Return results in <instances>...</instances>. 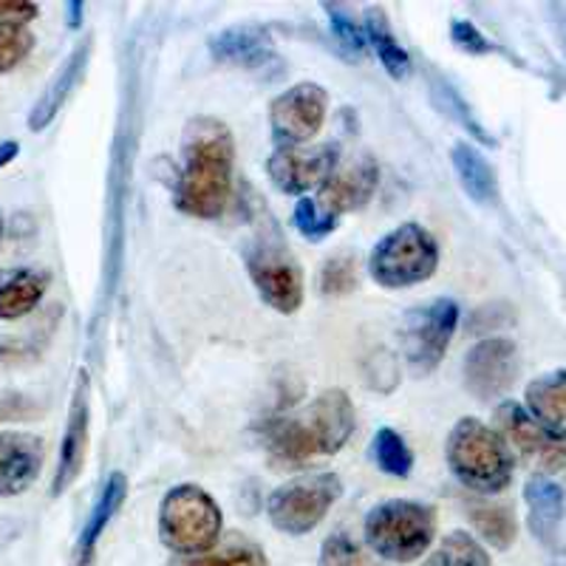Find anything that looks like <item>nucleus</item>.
Returning <instances> with one entry per match:
<instances>
[{
    "label": "nucleus",
    "instance_id": "nucleus-1",
    "mask_svg": "<svg viewBox=\"0 0 566 566\" xmlns=\"http://www.w3.org/2000/svg\"><path fill=\"white\" fill-rule=\"evenodd\" d=\"M235 139L216 116H196L181 136V170L176 179V207L185 216L219 219L232 199Z\"/></svg>",
    "mask_w": 566,
    "mask_h": 566
},
{
    "label": "nucleus",
    "instance_id": "nucleus-2",
    "mask_svg": "<svg viewBox=\"0 0 566 566\" xmlns=\"http://www.w3.org/2000/svg\"><path fill=\"white\" fill-rule=\"evenodd\" d=\"M354 406L343 388H328L312 402L264 424V448L272 468H306L337 457L354 433Z\"/></svg>",
    "mask_w": 566,
    "mask_h": 566
},
{
    "label": "nucleus",
    "instance_id": "nucleus-3",
    "mask_svg": "<svg viewBox=\"0 0 566 566\" xmlns=\"http://www.w3.org/2000/svg\"><path fill=\"white\" fill-rule=\"evenodd\" d=\"M444 459L453 479L479 495H495L513 482L515 459L495 428L476 417H464L448 433Z\"/></svg>",
    "mask_w": 566,
    "mask_h": 566
},
{
    "label": "nucleus",
    "instance_id": "nucleus-4",
    "mask_svg": "<svg viewBox=\"0 0 566 566\" xmlns=\"http://www.w3.org/2000/svg\"><path fill=\"white\" fill-rule=\"evenodd\" d=\"M363 533L374 555L391 564H411L431 549L437 538V513L431 504L391 499L368 510Z\"/></svg>",
    "mask_w": 566,
    "mask_h": 566
},
{
    "label": "nucleus",
    "instance_id": "nucleus-5",
    "mask_svg": "<svg viewBox=\"0 0 566 566\" xmlns=\"http://www.w3.org/2000/svg\"><path fill=\"white\" fill-rule=\"evenodd\" d=\"M224 515L199 484H176L159 504V538L176 555L210 553L221 538Z\"/></svg>",
    "mask_w": 566,
    "mask_h": 566
},
{
    "label": "nucleus",
    "instance_id": "nucleus-6",
    "mask_svg": "<svg viewBox=\"0 0 566 566\" xmlns=\"http://www.w3.org/2000/svg\"><path fill=\"white\" fill-rule=\"evenodd\" d=\"M439 266V244L422 224H399L386 232L368 255V275L382 290H411Z\"/></svg>",
    "mask_w": 566,
    "mask_h": 566
},
{
    "label": "nucleus",
    "instance_id": "nucleus-7",
    "mask_svg": "<svg viewBox=\"0 0 566 566\" xmlns=\"http://www.w3.org/2000/svg\"><path fill=\"white\" fill-rule=\"evenodd\" d=\"M244 258L261 301L281 315H295L303 306V275L272 221L252 235Z\"/></svg>",
    "mask_w": 566,
    "mask_h": 566
},
{
    "label": "nucleus",
    "instance_id": "nucleus-8",
    "mask_svg": "<svg viewBox=\"0 0 566 566\" xmlns=\"http://www.w3.org/2000/svg\"><path fill=\"white\" fill-rule=\"evenodd\" d=\"M343 495V479L332 470L306 473L281 484L266 499L272 527L286 535H306L317 527Z\"/></svg>",
    "mask_w": 566,
    "mask_h": 566
},
{
    "label": "nucleus",
    "instance_id": "nucleus-9",
    "mask_svg": "<svg viewBox=\"0 0 566 566\" xmlns=\"http://www.w3.org/2000/svg\"><path fill=\"white\" fill-rule=\"evenodd\" d=\"M459 326V303L451 297H437V301L417 306L406 312L402 326H399V346L406 354V363L413 374H431L444 360L448 346Z\"/></svg>",
    "mask_w": 566,
    "mask_h": 566
},
{
    "label": "nucleus",
    "instance_id": "nucleus-10",
    "mask_svg": "<svg viewBox=\"0 0 566 566\" xmlns=\"http://www.w3.org/2000/svg\"><path fill=\"white\" fill-rule=\"evenodd\" d=\"M495 431L507 442L513 459H524L538 470V476L566 470V437L547 431L518 402H502L495 408Z\"/></svg>",
    "mask_w": 566,
    "mask_h": 566
},
{
    "label": "nucleus",
    "instance_id": "nucleus-11",
    "mask_svg": "<svg viewBox=\"0 0 566 566\" xmlns=\"http://www.w3.org/2000/svg\"><path fill=\"white\" fill-rule=\"evenodd\" d=\"M328 94L317 83H297L277 94L270 105L272 136L281 148L306 145L326 123Z\"/></svg>",
    "mask_w": 566,
    "mask_h": 566
},
{
    "label": "nucleus",
    "instance_id": "nucleus-12",
    "mask_svg": "<svg viewBox=\"0 0 566 566\" xmlns=\"http://www.w3.org/2000/svg\"><path fill=\"white\" fill-rule=\"evenodd\" d=\"M340 161V145L337 142H323V145H292V148H277L266 159V176L281 193L301 196L310 190H321L323 181L332 176V170Z\"/></svg>",
    "mask_w": 566,
    "mask_h": 566
},
{
    "label": "nucleus",
    "instance_id": "nucleus-13",
    "mask_svg": "<svg viewBox=\"0 0 566 566\" xmlns=\"http://www.w3.org/2000/svg\"><path fill=\"white\" fill-rule=\"evenodd\" d=\"M518 368V346L507 337H488L464 357V386L482 402H493L515 386Z\"/></svg>",
    "mask_w": 566,
    "mask_h": 566
},
{
    "label": "nucleus",
    "instance_id": "nucleus-14",
    "mask_svg": "<svg viewBox=\"0 0 566 566\" xmlns=\"http://www.w3.org/2000/svg\"><path fill=\"white\" fill-rule=\"evenodd\" d=\"M88 433H91V377L88 371L77 374L74 394H71L69 422H65L63 442H60L57 470H54L52 495L65 493L71 484L77 482L85 468V453H88Z\"/></svg>",
    "mask_w": 566,
    "mask_h": 566
},
{
    "label": "nucleus",
    "instance_id": "nucleus-15",
    "mask_svg": "<svg viewBox=\"0 0 566 566\" xmlns=\"http://www.w3.org/2000/svg\"><path fill=\"white\" fill-rule=\"evenodd\" d=\"M377 185H380V168L371 156L363 154L348 161L340 159L332 176L321 185V196L315 201L323 210L340 219L343 212L366 207Z\"/></svg>",
    "mask_w": 566,
    "mask_h": 566
},
{
    "label": "nucleus",
    "instance_id": "nucleus-16",
    "mask_svg": "<svg viewBox=\"0 0 566 566\" xmlns=\"http://www.w3.org/2000/svg\"><path fill=\"white\" fill-rule=\"evenodd\" d=\"M43 439L27 431H0V495L27 493L43 470Z\"/></svg>",
    "mask_w": 566,
    "mask_h": 566
},
{
    "label": "nucleus",
    "instance_id": "nucleus-17",
    "mask_svg": "<svg viewBox=\"0 0 566 566\" xmlns=\"http://www.w3.org/2000/svg\"><path fill=\"white\" fill-rule=\"evenodd\" d=\"M88 57H91V38H85L83 43L69 54L63 69L54 74V80L49 83V88L40 94L38 103L32 105V111H29V130L40 134V130H45L54 123V116H57L60 108L69 103V97L74 94L80 80H83L85 69H88Z\"/></svg>",
    "mask_w": 566,
    "mask_h": 566
},
{
    "label": "nucleus",
    "instance_id": "nucleus-18",
    "mask_svg": "<svg viewBox=\"0 0 566 566\" xmlns=\"http://www.w3.org/2000/svg\"><path fill=\"white\" fill-rule=\"evenodd\" d=\"M210 54L219 63L241 65V69H264L275 60L270 34L261 27H232L210 38Z\"/></svg>",
    "mask_w": 566,
    "mask_h": 566
},
{
    "label": "nucleus",
    "instance_id": "nucleus-19",
    "mask_svg": "<svg viewBox=\"0 0 566 566\" xmlns=\"http://www.w3.org/2000/svg\"><path fill=\"white\" fill-rule=\"evenodd\" d=\"M125 499H128V479H125V473L116 470V473H111V476L105 479L103 488H99V495H97V502H94V507H91L88 522H85V527L80 530L74 566L91 564V558H94V553H97L99 538H103V533L108 530V524L114 522V515L119 513Z\"/></svg>",
    "mask_w": 566,
    "mask_h": 566
},
{
    "label": "nucleus",
    "instance_id": "nucleus-20",
    "mask_svg": "<svg viewBox=\"0 0 566 566\" xmlns=\"http://www.w3.org/2000/svg\"><path fill=\"white\" fill-rule=\"evenodd\" d=\"M524 502H527V524L535 538L541 544H553L566 513L564 488L549 476H533L524 488Z\"/></svg>",
    "mask_w": 566,
    "mask_h": 566
},
{
    "label": "nucleus",
    "instance_id": "nucleus-21",
    "mask_svg": "<svg viewBox=\"0 0 566 566\" xmlns=\"http://www.w3.org/2000/svg\"><path fill=\"white\" fill-rule=\"evenodd\" d=\"M49 283H52L49 272L29 270V266L0 272V321H20L38 310Z\"/></svg>",
    "mask_w": 566,
    "mask_h": 566
},
{
    "label": "nucleus",
    "instance_id": "nucleus-22",
    "mask_svg": "<svg viewBox=\"0 0 566 566\" xmlns=\"http://www.w3.org/2000/svg\"><path fill=\"white\" fill-rule=\"evenodd\" d=\"M524 411L547 431L566 437V368L535 377L524 394Z\"/></svg>",
    "mask_w": 566,
    "mask_h": 566
},
{
    "label": "nucleus",
    "instance_id": "nucleus-23",
    "mask_svg": "<svg viewBox=\"0 0 566 566\" xmlns=\"http://www.w3.org/2000/svg\"><path fill=\"white\" fill-rule=\"evenodd\" d=\"M451 161L464 193L476 205H493L495 196H499V179H495L493 165L484 159L482 150L470 142H457L451 150Z\"/></svg>",
    "mask_w": 566,
    "mask_h": 566
},
{
    "label": "nucleus",
    "instance_id": "nucleus-24",
    "mask_svg": "<svg viewBox=\"0 0 566 566\" xmlns=\"http://www.w3.org/2000/svg\"><path fill=\"white\" fill-rule=\"evenodd\" d=\"M464 515H468L473 530L488 541L490 547L507 549L515 541L518 524H515V513L507 504L488 502V499H470V502H464Z\"/></svg>",
    "mask_w": 566,
    "mask_h": 566
},
{
    "label": "nucleus",
    "instance_id": "nucleus-25",
    "mask_svg": "<svg viewBox=\"0 0 566 566\" xmlns=\"http://www.w3.org/2000/svg\"><path fill=\"white\" fill-rule=\"evenodd\" d=\"M363 32H366V43H371V49L377 52V60H380L382 69H386L394 80H406L408 74H411V54H408L406 49L399 45V40L394 38L382 9H368Z\"/></svg>",
    "mask_w": 566,
    "mask_h": 566
},
{
    "label": "nucleus",
    "instance_id": "nucleus-26",
    "mask_svg": "<svg viewBox=\"0 0 566 566\" xmlns=\"http://www.w3.org/2000/svg\"><path fill=\"white\" fill-rule=\"evenodd\" d=\"M371 459L382 473H388V476H411L413 453L411 448H408L406 439H402V433H397L394 428H380V431L374 433Z\"/></svg>",
    "mask_w": 566,
    "mask_h": 566
},
{
    "label": "nucleus",
    "instance_id": "nucleus-27",
    "mask_svg": "<svg viewBox=\"0 0 566 566\" xmlns=\"http://www.w3.org/2000/svg\"><path fill=\"white\" fill-rule=\"evenodd\" d=\"M422 566H490L488 549L464 530L444 535V541L428 555Z\"/></svg>",
    "mask_w": 566,
    "mask_h": 566
},
{
    "label": "nucleus",
    "instance_id": "nucleus-28",
    "mask_svg": "<svg viewBox=\"0 0 566 566\" xmlns=\"http://www.w3.org/2000/svg\"><path fill=\"white\" fill-rule=\"evenodd\" d=\"M170 566H270L266 555L250 541H232L219 553L201 555H174Z\"/></svg>",
    "mask_w": 566,
    "mask_h": 566
},
{
    "label": "nucleus",
    "instance_id": "nucleus-29",
    "mask_svg": "<svg viewBox=\"0 0 566 566\" xmlns=\"http://www.w3.org/2000/svg\"><path fill=\"white\" fill-rule=\"evenodd\" d=\"M360 283V270H357V258L348 252H337V255L326 258V264L321 266L317 275V290L326 297H340L357 290Z\"/></svg>",
    "mask_w": 566,
    "mask_h": 566
},
{
    "label": "nucleus",
    "instance_id": "nucleus-30",
    "mask_svg": "<svg viewBox=\"0 0 566 566\" xmlns=\"http://www.w3.org/2000/svg\"><path fill=\"white\" fill-rule=\"evenodd\" d=\"M292 221H295V230L301 232L303 239H310V241L328 239V235L340 227V219L323 210V207L317 205L315 199H310V196L297 199L295 212H292Z\"/></svg>",
    "mask_w": 566,
    "mask_h": 566
},
{
    "label": "nucleus",
    "instance_id": "nucleus-31",
    "mask_svg": "<svg viewBox=\"0 0 566 566\" xmlns=\"http://www.w3.org/2000/svg\"><path fill=\"white\" fill-rule=\"evenodd\" d=\"M34 34L23 23H0V74L12 71L32 54Z\"/></svg>",
    "mask_w": 566,
    "mask_h": 566
},
{
    "label": "nucleus",
    "instance_id": "nucleus-32",
    "mask_svg": "<svg viewBox=\"0 0 566 566\" xmlns=\"http://www.w3.org/2000/svg\"><path fill=\"white\" fill-rule=\"evenodd\" d=\"M323 9H326L328 23H332V34L346 45L348 52L363 54V49H366V32H363V27H357V20L340 3H323Z\"/></svg>",
    "mask_w": 566,
    "mask_h": 566
},
{
    "label": "nucleus",
    "instance_id": "nucleus-33",
    "mask_svg": "<svg viewBox=\"0 0 566 566\" xmlns=\"http://www.w3.org/2000/svg\"><path fill=\"white\" fill-rule=\"evenodd\" d=\"M433 97H437V103L442 105V108L448 111V114H451L453 119H459V123H462V128H468L470 134L476 136V139L490 142V136L484 134V128H482V125H479V119H473V116H470L468 103H464V99L459 97V94L451 88V85H448V83H433Z\"/></svg>",
    "mask_w": 566,
    "mask_h": 566
},
{
    "label": "nucleus",
    "instance_id": "nucleus-34",
    "mask_svg": "<svg viewBox=\"0 0 566 566\" xmlns=\"http://www.w3.org/2000/svg\"><path fill=\"white\" fill-rule=\"evenodd\" d=\"M321 566H366V558L348 535L337 533L323 541Z\"/></svg>",
    "mask_w": 566,
    "mask_h": 566
},
{
    "label": "nucleus",
    "instance_id": "nucleus-35",
    "mask_svg": "<svg viewBox=\"0 0 566 566\" xmlns=\"http://www.w3.org/2000/svg\"><path fill=\"white\" fill-rule=\"evenodd\" d=\"M451 38L453 43L462 49V52L468 54H488L493 52V43H490L488 38H484L482 32H479L470 20H453L451 23Z\"/></svg>",
    "mask_w": 566,
    "mask_h": 566
},
{
    "label": "nucleus",
    "instance_id": "nucleus-36",
    "mask_svg": "<svg viewBox=\"0 0 566 566\" xmlns=\"http://www.w3.org/2000/svg\"><path fill=\"white\" fill-rule=\"evenodd\" d=\"M40 7L29 0H0V23H23L38 18Z\"/></svg>",
    "mask_w": 566,
    "mask_h": 566
},
{
    "label": "nucleus",
    "instance_id": "nucleus-37",
    "mask_svg": "<svg viewBox=\"0 0 566 566\" xmlns=\"http://www.w3.org/2000/svg\"><path fill=\"white\" fill-rule=\"evenodd\" d=\"M18 154H20V145H18V142H14V139L0 142V170L7 168L9 161L18 159Z\"/></svg>",
    "mask_w": 566,
    "mask_h": 566
},
{
    "label": "nucleus",
    "instance_id": "nucleus-38",
    "mask_svg": "<svg viewBox=\"0 0 566 566\" xmlns=\"http://www.w3.org/2000/svg\"><path fill=\"white\" fill-rule=\"evenodd\" d=\"M83 3H69V27L71 29H80L83 23Z\"/></svg>",
    "mask_w": 566,
    "mask_h": 566
},
{
    "label": "nucleus",
    "instance_id": "nucleus-39",
    "mask_svg": "<svg viewBox=\"0 0 566 566\" xmlns=\"http://www.w3.org/2000/svg\"><path fill=\"white\" fill-rule=\"evenodd\" d=\"M555 566H566V553L558 555V560H555Z\"/></svg>",
    "mask_w": 566,
    "mask_h": 566
},
{
    "label": "nucleus",
    "instance_id": "nucleus-40",
    "mask_svg": "<svg viewBox=\"0 0 566 566\" xmlns=\"http://www.w3.org/2000/svg\"><path fill=\"white\" fill-rule=\"evenodd\" d=\"M0 239H3V216H0Z\"/></svg>",
    "mask_w": 566,
    "mask_h": 566
}]
</instances>
